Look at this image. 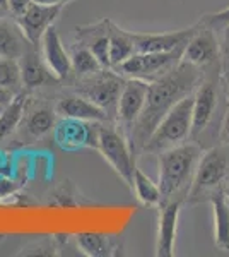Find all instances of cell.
Here are the masks:
<instances>
[{
	"mask_svg": "<svg viewBox=\"0 0 229 257\" xmlns=\"http://www.w3.org/2000/svg\"><path fill=\"white\" fill-rule=\"evenodd\" d=\"M55 111L58 117H69L79 120H91V122H108L110 115L101 106H98L91 99L84 98L82 94H65L57 101Z\"/></svg>",
	"mask_w": 229,
	"mask_h": 257,
	"instance_id": "e0dca14e",
	"label": "cell"
},
{
	"mask_svg": "<svg viewBox=\"0 0 229 257\" xmlns=\"http://www.w3.org/2000/svg\"><path fill=\"white\" fill-rule=\"evenodd\" d=\"M98 151L106 160V163L118 173L125 184L132 185L135 170V155L128 143L127 136L122 128H116L113 123L101 122L99 125V136H98Z\"/></svg>",
	"mask_w": 229,
	"mask_h": 257,
	"instance_id": "5b68a950",
	"label": "cell"
},
{
	"mask_svg": "<svg viewBox=\"0 0 229 257\" xmlns=\"http://www.w3.org/2000/svg\"><path fill=\"white\" fill-rule=\"evenodd\" d=\"M18 189L19 185L14 180H11L9 177H0V199L12 196Z\"/></svg>",
	"mask_w": 229,
	"mask_h": 257,
	"instance_id": "4dcf8cb0",
	"label": "cell"
},
{
	"mask_svg": "<svg viewBox=\"0 0 229 257\" xmlns=\"http://www.w3.org/2000/svg\"><path fill=\"white\" fill-rule=\"evenodd\" d=\"M21 65V77H23L24 89H36L40 86H45L48 82L55 81L53 74L45 64L43 57L38 53V48L29 47L24 55L19 59Z\"/></svg>",
	"mask_w": 229,
	"mask_h": 257,
	"instance_id": "ac0fdd59",
	"label": "cell"
},
{
	"mask_svg": "<svg viewBox=\"0 0 229 257\" xmlns=\"http://www.w3.org/2000/svg\"><path fill=\"white\" fill-rule=\"evenodd\" d=\"M195 93V91H193ZM193 93L181 98L173 106L164 118L159 122L156 131L142 148V153L159 155L164 149H169L178 144L186 143L191 138V122H193Z\"/></svg>",
	"mask_w": 229,
	"mask_h": 257,
	"instance_id": "3957f363",
	"label": "cell"
},
{
	"mask_svg": "<svg viewBox=\"0 0 229 257\" xmlns=\"http://www.w3.org/2000/svg\"><path fill=\"white\" fill-rule=\"evenodd\" d=\"M147 89V81L134 79V77H128L123 84L122 94H120L118 99V106H116V120H118L120 128L125 132L127 139L130 138L132 128H134L137 118H139L140 111H142L145 105Z\"/></svg>",
	"mask_w": 229,
	"mask_h": 257,
	"instance_id": "9c48e42d",
	"label": "cell"
},
{
	"mask_svg": "<svg viewBox=\"0 0 229 257\" xmlns=\"http://www.w3.org/2000/svg\"><path fill=\"white\" fill-rule=\"evenodd\" d=\"M62 9L64 7L60 6H41V4L31 2L28 9L18 18H14V21L18 23L19 30L23 31L28 43L33 45L35 48H40L41 38H43L48 28L55 24Z\"/></svg>",
	"mask_w": 229,
	"mask_h": 257,
	"instance_id": "30bf717a",
	"label": "cell"
},
{
	"mask_svg": "<svg viewBox=\"0 0 229 257\" xmlns=\"http://www.w3.org/2000/svg\"><path fill=\"white\" fill-rule=\"evenodd\" d=\"M70 62H72V72L77 77H87L93 74L99 72L101 69H105L99 60L96 59V55L91 52L89 48L84 47L81 43H76L70 52Z\"/></svg>",
	"mask_w": 229,
	"mask_h": 257,
	"instance_id": "d4e9b609",
	"label": "cell"
},
{
	"mask_svg": "<svg viewBox=\"0 0 229 257\" xmlns=\"http://www.w3.org/2000/svg\"><path fill=\"white\" fill-rule=\"evenodd\" d=\"M222 192H224V196H226V197H227V201H229V177L226 178V182H224Z\"/></svg>",
	"mask_w": 229,
	"mask_h": 257,
	"instance_id": "e575fe53",
	"label": "cell"
},
{
	"mask_svg": "<svg viewBox=\"0 0 229 257\" xmlns=\"http://www.w3.org/2000/svg\"><path fill=\"white\" fill-rule=\"evenodd\" d=\"M0 11H2V9H0ZM2 12H4V11H2Z\"/></svg>",
	"mask_w": 229,
	"mask_h": 257,
	"instance_id": "f35d334b",
	"label": "cell"
},
{
	"mask_svg": "<svg viewBox=\"0 0 229 257\" xmlns=\"http://www.w3.org/2000/svg\"><path fill=\"white\" fill-rule=\"evenodd\" d=\"M4 238H6V235H4V233H0V242H2Z\"/></svg>",
	"mask_w": 229,
	"mask_h": 257,
	"instance_id": "74e56055",
	"label": "cell"
},
{
	"mask_svg": "<svg viewBox=\"0 0 229 257\" xmlns=\"http://www.w3.org/2000/svg\"><path fill=\"white\" fill-rule=\"evenodd\" d=\"M217 106V86L212 79L198 84L193 93V122H191V138L200 136L214 117Z\"/></svg>",
	"mask_w": 229,
	"mask_h": 257,
	"instance_id": "9a60e30c",
	"label": "cell"
},
{
	"mask_svg": "<svg viewBox=\"0 0 229 257\" xmlns=\"http://www.w3.org/2000/svg\"><path fill=\"white\" fill-rule=\"evenodd\" d=\"M0 9H2L4 12H9L7 11V0H0Z\"/></svg>",
	"mask_w": 229,
	"mask_h": 257,
	"instance_id": "d590c367",
	"label": "cell"
},
{
	"mask_svg": "<svg viewBox=\"0 0 229 257\" xmlns=\"http://www.w3.org/2000/svg\"><path fill=\"white\" fill-rule=\"evenodd\" d=\"M33 2L41 4V6H60V7H64L70 2H76V0H33Z\"/></svg>",
	"mask_w": 229,
	"mask_h": 257,
	"instance_id": "836d02e7",
	"label": "cell"
},
{
	"mask_svg": "<svg viewBox=\"0 0 229 257\" xmlns=\"http://www.w3.org/2000/svg\"><path fill=\"white\" fill-rule=\"evenodd\" d=\"M220 141H222L224 146L229 148V108L224 115V120H222V127H220Z\"/></svg>",
	"mask_w": 229,
	"mask_h": 257,
	"instance_id": "1f68e13d",
	"label": "cell"
},
{
	"mask_svg": "<svg viewBox=\"0 0 229 257\" xmlns=\"http://www.w3.org/2000/svg\"><path fill=\"white\" fill-rule=\"evenodd\" d=\"M53 250H55L53 243L47 242V240H40V242L35 243V245H29L26 248H23L21 255H53L55 254Z\"/></svg>",
	"mask_w": 229,
	"mask_h": 257,
	"instance_id": "f1b7e54d",
	"label": "cell"
},
{
	"mask_svg": "<svg viewBox=\"0 0 229 257\" xmlns=\"http://www.w3.org/2000/svg\"><path fill=\"white\" fill-rule=\"evenodd\" d=\"M214 211V242L219 250H229V201L222 190L214 192L209 199Z\"/></svg>",
	"mask_w": 229,
	"mask_h": 257,
	"instance_id": "7402d4cb",
	"label": "cell"
},
{
	"mask_svg": "<svg viewBox=\"0 0 229 257\" xmlns=\"http://www.w3.org/2000/svg\"><path fill=\"white\" fill-rule=\"evenodd\" d=\"M125 81L127 77L118 74L115 69H101L93 76L79 77L76 93L101 106L110 115V118H113L116 117V106H118Z\"/></svg>",
	"mask_w": 229,
	"mask_h": 257,
	"instance_id": "8992f818",
	"label": "cell"
},
{
	"mask_svg": "<svg viewBox=\"0 0 229 257\" xmlns=\"http://www.w3.org/2000/svg\"><path fill=\"white\" fill-rule=\"evenodd\" d=\"M101 122L60 117L53 127V141L62 151H79L93 148L98 149V136Z\"/></svg>",
	"mask_w": 229,
	"mask_h": 257,
	"instance_id": "ba28073f",
	"label": "cell"
},
{
	"mask_svg": "<svg viewBox=\"0 0 229 257\" xmlns=\"http://www.w3.org/2000/svg\"><path fill=\"white\" fill-rule=\"evenodd\" d=\"M4 110H6V106H4V105H0V115L4 113Z\"/></svg>",
	"mask_w": 229,
	"mask_h": 257,
	"instance_id": "8d00e7d4",
	"label": "cell"
},
{
	"mask_svg": "<svg viewBox=\"0 0 229 257\" xmlns=\"http://www.w3.org/2000/svg\"><path fill=\"white\" fill-rule=\"evenodd\" d=\"M40 48H41V57H43L50 72L53 74V77L57 81L67 79L70 74H72V62H70V53L65 50L55 26L47 30L43 38H41Z\"/></svg>",
	"mask_w": 229,
	"mask_h": 257,
	"instance_id": "4fadbf2b",
	"label": "cell"
},
{
	"mask_svg": "<svg viewBox=\"0 0 229 257\" xmlns=\"http://www.w3.org/2000/svg\"><path fill=\"white\" fill-rule=\"evenodd\" d=\"M108 21L101 19L99 23L86 24V26L76 28L77 43L84 45L96 55L99 64L105 69L110 67V30H108Z\"/></svg>",
	"mask_w": 229,
	"mask_h": 257,
	"instance_id": "2e32d148",
	"label": "cell"
},
{
	"mask_svg": "<svg viewBox=\"0 0 229 257\" xmlns=\"http://www.w3.org/2000/svg\"><path fill=\"white\" fill-rule=\"evenodd\" d=\"M200 23L205 26L212 28L214 31L220 30H227L229 28V7L219 11V12H212V14H205L200 18Z\"/></svg>",
	"mask_w": 229,
	"mask_h": 257,
	"instance_id": "83f0119b",
	"label": "cell"
},
{
	"mask_svg": "<svg viewBox=\"0 0 229 257\" xmlns=\"http://www.w3.org/2000/svg\"><path fill=\"white\" fill-rule=\"evenodd\" d=\"M183 50H173V52H161V53H134L130 59L120 64L115 70L122 74L123 77H134L151 82L157 77L164 76L166 72L173 70L181 62Z\"/></svg>",
	"mask_w": 229,
	"mask_h": 257,
	"instance_id": "52a82bcc",
	"label": "cell"
},
{
	"mask_svg": "<svg viewBox=\"0 0 229 257\" xmlns=\"http://www.w3.org/2000/svg\"><path fill=\"white\" fill-rule=\"evenodd\" d=\"M29 47L33 45H29L24 38L18 23L0 18V57L19 60Z\"/></svg>",
	"mask_w": 229,
	"mask_h": 257,
	"instance_id": "d6986e66",
	"label": "cell"
},
{
	"mask_svg": "<svg viewBox=\"0 0 229 257\" xmlns=\"http://www.w3.org/2000/svg\"><path fill=\"white\" fill-rule=\"evenodd\" d=\"M219 43L215 38V31L205 26L198 21V28L195 35L191 36L188 43L185 45L181 60L188 62L198 69H205L214 65L219 60Z\"/></svg>",
	"mask_w": 229,
	"mask_h": 257,
	"instance_id": "8fae6325",
	"label": "cell"
},
{
	"mask_svg": "<svg viewBox=\"0 0 229 257\" xmlns=\"http://www.w3.org/2000/svg\"><path fill=\"white\" fill-rule=\"evenodd\" d=\"M77 248L89 257H110L118 254V242L106 233L98 231H81L76 235Z\"/></svg>",
	"mask_w": 229,
	"mask_h": 257,
	"instance_id": "ffe728a7",
	"label": "cell"
},
{
	"mask_svg": "<svg viewBox=\"0 0 229 257\" xmlns=\"http://www.w3.org/2000/svg\"><path fill=\"white\" fill-rule=\"evenodd\" d=\"M0 86L19 94L23 91V77H21V65L16 59H4L0 57Z\"/></svg>",
	"mask_w": 229,
	"mask_h": 257,
	"instance_id": "4316f807",
	"label": "cell"
},
{
	"mask_svg": "<svg viewBox=\"0 0 229 257\" xmlns=\"http://www.w3.org/2000/svg\"><path fill=\"white\" fill-rule=\"evenodd\" d=\"M14 98H16V93H12L11 89L4 88V86H0V105H4V106L11 105Z\"/></svg>",
	"mask_w": 229,
	"mask_h": 257,
	"instance_id": "d6a6232c",
	"label": "cell"
},
{
	"mask_svg": "<svg viewBox=\"0 0 229 257\" xmlns=\"http://www.w3.org/2000/svg\"><path fill=\"white\" fill-rule=\"evenodd\" d=\"M26 99L28 94L23 89L19 94H16V98L12 99L11 105H7L4 113L0 115V143L9 138L12 132L16 131V127L21 123V120L24 117V108H26Z\"/></svg>",
	"mask_w": 229,
	"mask_h": 257,
	"instance_id": "603a6c76",
	"label": "cell"
},
{
	"mask_svg": "<svg viewBox=\"0 0 229 257\" xmlns=\"http://www.w3.org/2000/svg\"><path fill=\"white\" fill-rule=\"evenodd\" d=\"M198 23L185 30L166 33H132L135 43V53H161L185 48L191 36L195 35Z\"/></svg>",
	"mask_w": 229,
	"mask_h": 257,
	"instance_id": "7c38bea8",
	"label": "cell"
},
{
	"mask_svg": "<svg viewBox=\"0 0 229 257\" xmlns=\"http://www.w3.org/2000/svg\"><path fill=\"white\" fill-rule=\"evenodd\" d=\"M31 2L33 0H7V11L12 14V18H18L28 9Z\"/></svg>",
	"mask_w": 229,
	"mask_h": 257,
	"instance_id": "f546056e",
	"label": "cell"
},
{
	"mask_svg": "<svg viewBox=\"0 0 229 257\" xmlns=\"http://www.w3.org/2000/svg\"><path fill=\"white\" fill-rule=\"evenodd\" d=\"M57 123V111L50 108H38L29 113L26 118V134L33 139H40L47 136L50 131H53Z\"/></svg>",
	"mask_w": 229,
	"mask_h": 257,
	"instance_id": "484cf974",
	"label": "cell"
},
{
	"mask_svg": "<svg viewBox=\"0 0 229 257\" xmlns=\"http://www.w3.org/2000/svg\"><path fill=\"white\" fill-rule=\"evenodd\" d=\"M200 156L202 148L190 143L178 144L159 153L157 185L161 190V204L171 199H186Z\"/></svg>",
	"mask_w": 229,
	"mask_h": 257,
	"instance_id": "7a4b0ae2",
	"label": "cell"
},
{
	"mask_svg": "<svg viewBox=\"0 0 229 257\" xmlns=\"http://www.w3.org/2000/svg\"><path fill=\"white\" fill-rule=\"evenodd\" d=\"M202 79V69L181 60L173 70L149 82L145 105L139 118H137L134 128H132L130 138H128V143H130L134 153L142 151L145 143L156 131V127L159 125L161 120L164 118V115L181 98L193 93Z\"/></svg>",
	"mask_w": 229,
	"mask_h": 257,
	"instance_id": "6da1fadb",
	"label": "cell"
},
{
	"mask_svg": "<svg viewBox=\"0 0 229 257\" xmlns=\"http://www.w3.org/2000/svg\"><path fill=\"white\" fill-rule=\"evenodd\" d=\"M108 30H110V67L115 69L134 55L135 43L132 31L123 30L113 21H108Z\"/></svg>",
	"mask_w": 229,
	"mask_h": 257,
	"instance_id": "44dd1931",
	"label": "cell"
},
{
	"mask_svg": "<svg viewBox=\"0 0 229 257\" xmlns=\"http://www.w3.org/2000/svg\"><path fill=\"white\" fill-rule=\"evenodd\" d=\"M229 177V148L217 146L202 153L200 161L195 170L190 190L186 194V202L197 204L200 201H209L217 190H222L224 182Z\"/></svg>",
	"mask_w": 229,
	"mask_h": 257,
	"instance_id": "277c9868",
	"label": "cell"
},
{
	"mask_svg": "<svg viewBox=\"0 0 229 257\" xmlns=\"http://www.w3.org/2000/svg\"><path fill=\"white\" fill-rule=\"evenodd\" d=\"M132 189L135 190V196L144 206L154 208L161 204V190L156 182H152L139 167L134 170V178H132Z\"/></svg>",
	"mask_w": 229,
	"mask_h": 257,
	"instance_id": "cb8c5ba5",
	"label": "cell"
},
{
	"mask_svg": "<svg viewBox=\"0 0 229 257\" xmlns=\"http://www.w3.org/2000/svg\"><path fill=\"white\" fill-rule=\"evenodd\" d=\"M183 199H171L159 206V225H157L156 238V255L157 257H173L174 243H176L178 219H180Z\"/></svg>",
	"mask_w": 229,
	"mask_h": 257,
	"instance_id": "5bb4252c",
	"label": "cell"
}]
</instances>
